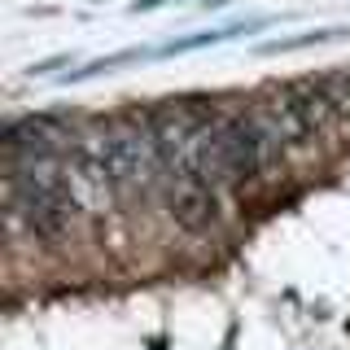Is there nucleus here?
<instances>
[{
	"mask_svg": "<svg viewBox=\"0 0 350 350\" xmlns=\"http://www.w3.org/2000/svg\"><path fill=\"white\" fill-rule=\"evenodd\" d=\"M96 145H101V158H105L114 193H153V189H167L171 184L167 162H162V149H158V140H153L149 123L145 127L101 131Z\"/></svg>",
	"mask_w": 350,
	"mask_h": 350,
	"instance_id": "nucleus-1",
	"label": "nucleus"
},
{
	"mask_svg": "<svg viewBox=\"0 0 350 350\" xmlns=\"http://www.w3.org/2000/svg\"><path fill=\"white\" fill-rule=\"evenodd\" d=\"M171 219L189 232H206L219 219V193L206 184H171Z\"/></svg>",
	"mask_w": 350,
	"mask_h": 350,
	"instance_id": "nucleus-2",
	"label": "nucleus"
}]
</instances>
